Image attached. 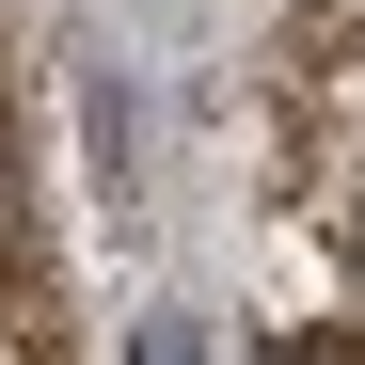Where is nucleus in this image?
Segmentation results:
<instances>
[{
	"instance_id": "1",
	"label": "nucleus",
	"mask_w": 365,
	"mask_h": 365,
	"mask_svg": "<svg viewBox=\"0 0 365 365\" xmlns=\"http://www.w3.org/2000/svg\"><path fill=\"white\" fill-rule=\"evenodd\" d=\"M0 270L32 286V191H16V143H0Z\"/></svg>"
}]
</instances>
